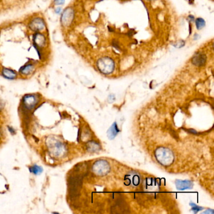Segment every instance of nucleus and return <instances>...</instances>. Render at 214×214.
Here are the masks:
<instances>
[{"instance_id":"1","label":"nucleus","mask_w":214,"mask_h":214,"mask_svg":"<svg viewBox=\"0 0 214 214\" xmlns=\"http://www.w3.org/2000/svg\"><path fill=\"white\" fill-rule=\"evenodd\" d=\"M155 155L158 162L164 166L171 164L174 160V155L173 152L167 148H161L156 150Z\"/></svg>"},{"instance_id":"2","label":"nucleus","mask_w":214,"mask_h":214,"mask_svg":"<svg viewBox=\"0 0 214 214\" xmlns=\"http://www.w3.org/2000/svg\"><path fill=\"white\" fill-rule=\"evenodd\" d=\"M97 67L101 72L104 74H110L114 70V62L108 57L100 58L97 62Z\"/></svg>"},{"instance_id":"3","label":"nucleus","mask_w":214,"mask_h":214,"mask_svg":"<svg viewBox=\"0 0 214 214\" xmlns=\"http://www.w3.org/2000/svg\"><path fill=\"white\" fill-rule=\"evenodd\" d=\"M46 26L44 20L41 17H36L31 20L28 24L30 29L35 32H40L44 30Z\"/></svg>"},{"instance_id":"4","label":"nucleus","mask_w":214,"mask_h":214,"mask_svg":"<svg viewBox=\"0 0 214 214\" xmlns=\"http://www.w3.org/2000/svg\"><path fill=\"white\" fill-rule=\"evenodd\" d=\"M93 171L96 175H104L109 172V165L106 161H98L94 164Z\"/></svg>"},{"instance_id":"5","label":"nucleus","mask_w":214,"mask_h":214,"mask_svg":"<svg viewBox=\"0 0 214 214\" xmlns=\"http://www.w3.org/2000/svg\"><path fill=\"white\" fill-rule=\"evenodd\" d=\"M74 18V11L72 8H67L61 15L60 22L64 26H69L71 25Z\"/></svg>"},{"instance_id":"6","label":"nucleus","mask_w":214,"mask_h":214,"mask_svg":"<svg viewBox=\"0 0 214 214\" xmlns=\"http://www.w3.org/2000/svg\"><path fill=\"white\" fill-rule=\"evenodd\" d=\"M46 36L40 32H36L33 36V45L36 47V50L44 48L46 45Z\"/></svg>"},{"instance_id":"7","label":"nucleus","mask_w":214,"mask_h":214,"mask_svg":"<svg viewBox=\"0 0 214 214\" xmlns=\"http://www.w3.org/2000/svg\"><path fill=\"white\" fill-rule=\"evenodd\" d=\"M207 61V56L205 54L202 53V52H197L193 56L192 59V64L197 66V67H202L203 66Z\"/></svg>"},{"instance_id":"8","label":"nucleus","mask_w":214,"mask_h":214,"mask_svg":"<svg viewBox=\"0 0 214 214\" xmlns=\"http://www.w3.org/2000/svg\"><path fill=\"white\" fill-rule=\"evenodd\" d=\"M65 148L64 145L61 143L56 141L53 145H51V152L55 156H60L65 153Z\"/></svg>"},{"instance_id":"9","label":"nucleus","mask_w":214,"mask_h":214,"mask_svg":"<svg viewBox=\"0 0 214 214\" xmlns=\"http://www.w3.org/2000/svg\"><path fill=\"white\" fill-rule=\"evenodd\" d=\"M23 104L28 109H31L37 103V98L34 95H26L24 97Z\"/></svg>"},{"instance_id":"10","label":"nucleus","mask_w":214,"mask_h":214,"mask_svg":"<svg viewBox=\"0 0 214 214\" xmlns=\"http://www.w3.org/2000/svg\"><path fill=\"white\" fill-rule=\"evenodd\" d=\"M144 187L145 190L150 192H156L158 190V185L156 180L153 178H147L145 180Z\"/></svg>"},{"instance_id":"11","label":"nucleus","mask_w":214,"mask_h":214,"mask_svg":"<svg viewBox=\"0 0 214 214\" xmlns=\"http://www.w3.org/2000/svg\"><path fill=\"white\" fill-rule=\"evenodd\" d=\"M193 183L188 180H177L176 186L177 189L183 190L186 189H190L192 187Z\"/></svg>"},{"instance_id":"12","label":"nucleus","mask_w":214,"mask_h":214,"mask_svg":"<svg viewBox=\"0 0 214 214\" xmlns=\"http://www.w3.org/2000/svg\"><path fill=\"white\" fill-rule=\"evenodd\" d=\"M35 69V65L32 63H27L22 66L20 69V72L23 75H29L33 72Z\"/></svg>"},{"instance_id":"13","label":"nucleus","mask_w":214,"mask_h":214,"mask_svg":"<svg viewBox=\"0 0 214 214\" xmlns=\"http://www.w3.org/2000/svg\"><path fill=\"white\" fill-rule=\"evenodd\" d=\"M119 132L116 122H114L107 131V137L110 140L114 139Z\"/></svg>"},{"instance_id":"14","label":"nucleus","mask_w":214,"mask_h":214,"mask_svg":"<svg viewBox=\"0 0 214 214\" xmlns=\"http://www.w3.org/2000/svg\"><path fill=\"white\" fill-rule=\"evenodd\" d=\"M2 73L3 76L8 79H15L17 76V72L15 70L8 68H3Z\"/></svg>"},{"instance_id":"15","label":"nucleus","mask_w":214,"mask_h":214,"mask_svg":"<svg viewBox=\"0 0 214 214\" xmlns=\"http://www.w3.org/2000/svg\"><path fill=\"white\" fill-rule=\"evenodd\" d=\"M126 180H128L130 184L129 185H132L134 186H136L140 183V177L137 175L136 174H131L130 175L127 176Z\"/></svg>"},{"instance_id":"16","label":"nucleus","mask_w":214,"mask_h":214,"mask_svg":"<svg viewBox=\"0 0 214 214\" xmlns=\"http://www.w3.org/2000/svg\"><path fill=\"white\" fill-rule=\"evenodd\" d=\"M195 23L196 28L198 30H200L203 29L206 25V22H205V20L203 19L202 18H197L195 20Z\"/></svg>"},{"instance_id":"17","label":"nucleus","mask_w":214,"mask_h":214,"mask_svg":"<svg viewBox=\"0 0 214 214\" xmlns=\"http://www.w3.org/2000/svg\"><path fill=\"white\" fill-rule=\"evenodd\" d=\"M30 172L34 174L35 175H38L42 172V168L37 165H34L30 168Z\"/></svg>"},{"instance_id":"18","label":"nucleus","mask_w":214,"mask_h":214,"mask_svg":"<svg viewBox=\"0 0 214 214\" xmlns=\"http://www.w3.org/2000/svg\"><path fill=\"white\" fill-rule=\"evenodd\" d=\"M88 150L92 152L96 151L98 150V149H99V145L94 142L89 143L88 144Z\"/></svg>"},{"instance_id":"19","label":"nucleus","mask_w":214,"mask_h":214,"mask_svg":"<svg viewBox=\"0 0 214 214\" xmlns=\"http://www.w3.org/2000/svg\"><path fill=\"white\" fill-rule=\"evenodd\" d=\"M185 42L183 40H181V41L177 42V44H175L174 45V47H175L177 48H182V47L185 46Z\"/></svg>"},{"instance_id":"20","label":"nucleus","mask_w":214,"mask_h":214,"mask_svg":"<svg viewBox=\"0 0 214 214\" xmlns=\"http://www.w3.org/2000/svg\"><path fill=\"white\" fill-rule=\"evenodd\" d=\"M54 3L56 6H62L65 3V0H54Z\"/></svg>"},{"instance_id":"21","label":"nucleus","mask_w":214,"mask_h":214,"mask_svg":"<svg viewBox=\"0 0 214 214\" xmlns=\"http://www.w3.org/2000/svg\"><path fill=\"white\" fill-rule=\"evenodd\" d=\"M191 205L193 206V208H192V209H193V210L195 212V213H197V212H198L199 210H200L202 209V208H201V207H198V206L196 205L195 204L192 203Z\"/></svg>"},{"instance_id":"22","label":"nucleus","mask_w":214,"mask_h":214,"mask_svg":"<svg viewBox=\"0 0 214 214\" xmlns=\"http://www.w3.org/2000/svg\"><path fill=\"white\" fill-rule=\"evenodd\" d=\"M55 13H57V14H58V15L62 13V8L60 7H57V8L55 9Z\"/></svg>"},{"instance_id":"23","label":"nucleus","mask_w":214,"mask_h":214,"mask_svg":"<svg viewBox=\"0 0 214 214\" xmlns=\"http://www.w3.org/2000/svg\"><path fill=\"white\" fill-rule=\"evenodd\" d=\"M188 18L190 21H193L195 20V17L193 15H188Z\"/></svg>"},{"instance_id":"24","label":"nucleus","mask_w":214,"mask_h":214,"mask_svg":"<svg viewBox=\"0 0 214 214\" xmlns=\"http://www.w3.org/2000/svg\"><path fill=\"white\" fill-rule=\"evenodd\" d=\"M8 128H9V130H10V131L12 133H13V134H14V133H15V131L13 130V128H12V127H8Z\"/></svg>"},{"instance_id":"25","label":"nucleus","mask_w":214,"mask_h":214,"mask_svg":"<svg viewBox=\"0 0 214 214\" xmlns=\"http://www.w3.org/2000/svg\"><path fill=\"white\" fill-rule=\"evenodd\" d=\"M198 35L196 33V34L195 35V36H194V38H193L194 40H197V39L198 38Z\"/></svg>"},{"instance_id":"26","label":"nucleus","mask_w":214,"mask_h":214,"mask_svg":"<svg viewBox=\"0 0 214 214\" xmlns=\"http://www.w3.org/2000/svg\"></svg>"}]
</instances>
